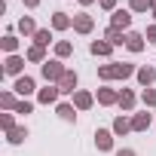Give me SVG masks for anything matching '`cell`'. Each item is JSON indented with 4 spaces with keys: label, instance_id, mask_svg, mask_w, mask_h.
Returning <instances> with one entry per match:
<instances>
[{
    "label": "cell",
    "instance_id": "277c9868",
    "mask_svg": "<svg viewBox=\"0 0 156 156\" xmlns=\"http://www.w3.org/2000/svg\"><path fill=\"white\" fill-rule=\"evenodd\" d=\"M132 25V16H129V9H116V12H110V28H116V31H126Z\"/></svg>",
    "mask_w": 156,
    "mask_h": 156
},
{
    "label": "cell",
    "instance_id": "d6986e66",
    "mask_svg": "<svg viewBox=\"0 0 156 156\" xmlns=\"http://www.w3.org/2000/svg\"><path fill=\"white\" fill-rule=\"evenodd\" d=\"M150 129V113H135L132 116V132H147Z\"/></svg>",
    "mask_w": 156,
    "mask_h": 156
},
{
    "label": "cell",
    "instance_id": "3957f363",
    "mask_svg": "<svg viewBox=\"0 0 156 156\" xmlns=\"http://www.w3.org/2000/svg\"><path fill=\"white\" fill-rule=\"evenodd\" d=\"M95 147L98 150H113V129H98L95 132Z\"/></svg>",
    "mask_w": 156,
    "mask_h": 156
},
{
    "label": "cell",
    "instance_id": "d6a6232c",
    "mask_svg": "<svg viewBox=\"0 0 156 156\" xmlns=\"http://www.w3.org/2000/svg\"><path fill=\"white\" fill-rule=\"evenodd\" d=\"M101 3V9H107V12H116V0H98Z\"/></svg>",
    "mask_w": 156,
    "mask_h": 156
},
{
    "label": "cell",
    "instance_id": "f546056e",
    "mask_svg": "<svg viewBox=\"0 0 156 156\" xmlns=\"http://www.w3.org/2000/svg\"><path fill=\"white\" fill-rule=\"evenodd\" d=\"M0 126H3V132L9 135V132L16 129V119H12V113H3V116H0Z\"/></svg>",
    "mask_w": 156,
    "mask_h": 156
},
{
    "label": "cell",
    "instance_id": "30bf717a",
    "mask_svg": "<svg viewBox=\"0 0 156 156\" xmlns=\"http://www.w3.org/2000/svg\"><path fill=\"white\" fill-rule=\"evenodd\" d=\"M58 89H61V95H73V92H76V73H73V70H67V73L61 76Z\"/></svg>",
    "mask_w": 156,
    "mask_h": 156
},
{
    "label": "cell",
    "instance_id": "cb8c5ba5",
    "mask_svg": "<svg viewBox=\"0 0 156 156\" xmlns=\"http://www.w3.org/2000/svg\"><path fill=\"white\" fill-rule=\"evenodd\" d=\"M0 46H3V52L16 55V49H19V37H16V34H6L3 40H0Z\"/></svg>",
    "mask_w": 156,
    "mask_h": 156
},
{
    "label": "cell",
    "instance_id": "1f68e13d",
    "mask_svg": "<svg viewBox=\"0 0 156 156\" xmlns=\"http://www.w3.org/2000/svg\"><path fill=\"white\" fill-rule=\"evenodd\" d=\"M16 113H25V116H28V113H34V104H31V101H19Z\"/></svg>",
    "mask_w": 156,
    "mask_h": 156
},
{
    "label": "cell",
    "instance_id": "6da1fadb",
    "mask_svg": "<svg viewBox=\"0 0 156 156\" xmlns=\"http://www.w3.org/2000/svg\"><path fill=\"white\" fill-rule=\"evenodd\" d=\"M40 73H43V80H46V83H55V86H58V83H61V76L67 73V67H64V64L55 58V61L40 64Z\"/></svg>",
    "mask_w": 156,
    "mask_h": 156
},
{
    "label": "cell",
    "instance_id": "7c38bea8",
    "mask_svg": "<svg viewBox=\"0 0 156 156\" xmlns=\"http://www.w3.org/2000/svg\"><path fill=\"white\" fill-rule=\"evenodd\" d=\"M135 76H138V83H141L144 89H150V83L156 80V67H147V64H144V67H138Z\"/></svg>",
    "mask_w": 156,
    "mask_h": 156
},
{
    "label": "cell",
    "instance_id": "5b68a950",
    "mask_svg": "<svg viewBox=\"0 0 156 156\" xmlns=\"http://www.w3.org/2000/svg\"><path fill=\"white\" fill-rule=\"evenodd\" d=\"M58 95H61V89H58L55 83H46V89L37 92V101H40V104H52V101H58Z\"/></svg>",
    "mask_w": 156,
    "mask_h": 156
},
{
    "label": "cell",
    "instance_id": "d590c367",
    "mask_svg": "<svg viewBox=\"0 0 156 156\" xmlns=\"http://www.w3.org/2000/svg\"><path fill=\"white\" fill-rule=\"evenodd\" d=\"M25 6H28V9H34V6H40V0H25Z\"/></svg>",
    "mask_w": 156,
    "mask_h": 156
},
{
    "label": "cell",
    "instance_id": "9a60e30c",
    "mask_svg": "<svg viewBox=\"0 0 156 156\" xmlns=\"http://www.w3.org/2000/svg\"><path fill=\"white\" fill-rule=\"evenodd\" d=\"M89 52H92V55H101V58H107V55L113 52V46H110L107 40H92V43H89Z\"/></svg>",
    "mask_w": 156,
    "mask_h": 156
},
{
    "label": "cell",
    "instance_id": "8fae6325",
    "mask_svg": "<svg viewBox=\"0 0 156 156\" xmlns=\"http://www.w3.org/2000/svg\"><path fill=\"white\" fill-rule=\"evenodd\" d=\"M25 58H28V61H34V64H46V61H49V58H46V46H37V43L25 52Z\"/></svg>",
    "mask_w": 156,
    "mask_h": 156
},
{
    "label": "cell",
    "instance_id": "484cf974",
    "mask_svg": "<svg viewBox=\"0 0 156 156\" xmlns=\"http://www.w3.org/2000/svg\"><path fill=\"white\" fill-rule=\"evenodd\" d=\"M129 9L132 12H147V9H153V0H132Z\"/></svg>",
    "mask_w": 156,
    "mask_h": 156
},
{
    "label": "cell",
    "instance_id": "4316f807",
    "mask_svg": "<svg viewBox=\"0 0 156 156\" xmlns=\"http://www.w3.org/2000/svg\"><path fill=\"white\" fill-rule=\"evenodd\" d=\"M70 52H73V46H70L67 40H58V43H55V55H58V58H67Z\"/></svg>",
    "mask_w": 156,
    "mask_h": 156
},
{
    "label": "cell",
    "instance_id": "f1b7e54d",
    "mask_svg": "<svg viewBox=\"0 0 156 156\" xmlns=\"http://www.w3.org/2000/svg\"><path fill=\"white\" fill-rule=\"evenodd\" d=\"M141 101H144L147 107H156V89H144V92H141Z\"/></svg>",
    "mask_w": 156,
    "mask_h": 156
},
{
    "label": "cell",
    "instance_id": "2e32d148",
    "mask_svg": "<svg viewBox=\"0 0 156 156\" xmlns=\"http://www.w3.org/2000/svg\"><path fill=\"white\" fill-rule=\"evenodd\" d=\"M135 101H138V98H135V92H132V89H122V92H119V107H122L126 113H132V110H135Z\"/></svg>",
    "mask_w": 156,
    "mask_h": 156
},
{
    "label": "cell",
    "instance_id": "9c48e42d",
    "mask_svg": "<svg viewBox=\"0 0 156 156\" xmlns=\"http://www.w3.org/2000/svg\"><path fill=\"white\" fill-rule=\"evenodd\" d=\"M92 104H95V98H92L89 92H83V89L73 92V107H76V110H89Z\"/></svg>",
    "mask_w": 156,
    "mask_h": 156
},
{
    "label": "cell",
    "instance_id": "4fadbf2b",
    "mask_svg": "<svg viewBox=\"0 0 156 156\" xmlns=\"http://www.w3.org/2000/svg\"><path fill=\"white\" fill-rule=\"evenodd\" d=\"M12 89H16L22 98H25V95H31V92H34V76H28V73H25V76H19Z\"/></svg>",
    "mask_w": 156,
    "mask_h": 156
},
{
    "label": "cell",
    "instance_id": "7402d4cb",
    "mask_svg": "<svg viewBox=\"0 0 156 156\" xmlns=\"http://www.w3.org/2000/svg\"><path fill=\"white\" fill-rule=\"evenodd\" d=\"M55 113H58L64 122H73V119H76V107H73V104H58V110H55Z\"/></svg>",
    "mask_w": 156,
    "mask_h": 156
},
{
    "label": "cell",
    "instance_id": "e575fe53",
    "mask_svg": "<svg viewBox=\"0 0 156 156\" xmlns=\"http://www.w3.org/2000/svg\"><path fill=\"white\" fill-rule=\"evenodd\" d=\"M116 156H135V150H129V147H126V150H116Z\"/></svg>",
    "mask_w": 156,
    "mask_h": 156
},
{
    "label": "cell",
    "instance_id": "603a6c76",
    "mask_svg": "<svg viewBox=\"0 0 156 156\" xmlns=\"http://www.w3.org/2000/svg\"><path fill=\"white\" fill-rule=\"evenodd\" d=\"M0 107H3V110H9V113H16V107H19L16 95H12V92H3V95H0Z\"/></svg>",
    "mask_w": 156,
    "mask_h": 156
},
{
    "label": "cell",
    "instance_id": "8992f818",
    "mask_svg": "<svg viewBox=\"0 0 156 156\" xmlns=\"http://www.w3.org/2000/svg\"><path fill=\"white\" fill-rule=\"evenodd\" d=\"M110 64H113V80H129L132 73H138L135 64H129V61H110Z\"/></svg>",
    "mask_w": 156,
    "mask_h": 156
},
{
    "label": "cell",
    "instance_id": "52a82bcc",
    "mask_svg": "<svg viewBox=\"0 0 156 156\" xmlns=\"http://www.w3.org/2000/svg\"><path fill=\"white\" fill-rule=\"evenodd\" d=\"M3 70L12 73V76H22V70H25V58H22V55H9V58L3 61Z\"/></svg>",
    "mask_w": 156,
    "mask_h": 156
},
{
    "label": "cell",
    "instance_id": "836d02e7",
    "mask_svg": "<svg viewBox=\"0 0 156 156\" xmlns=\"http://www.w3.org/2000/svg\"><path fill=\"white\" fill-rule=\"evenodd\" d=\"M147 40H150V43H156V25H150V28H147Z\"/></svg>",
    "mask_w": 156,
    "mask_h": 156
},
{
    "label": "cell",
    "instance_id": "7a4b0ae2",
    "mask_svg": "<svg viewBox=\"0 0 156 156\" xmlns=\"http://www.w3.org/2000/svg\"><path fill=\"white\" fill-rule=\"evenodd\" d=\"M92 28H95V19L89 12H76L73 16V31L76 34H92Z\"/></svg>",
    "mask_w": 156,
    "mask_h": 156
},
{
    "label": "cell",
    "instance_id": "ba28073f",
    "mask_svg": "<svg viewBox=\"0 0 156 156\" xmlns=\"http://www.w3.org/2000/svg\"><path fill=\"white\" fill-rule=\"evenodd\" d=\"M98 104H104V107L119 104V92H116V89H110V86H101V89H98Z\"/></svg>",
    "mask_w": 156,
    "mask_h": 156
},
{
    "label": "cell",
    "instance_id": "83f0119b",
    "mask_svg": "<svg viewBox=\"0 0 156 156\" xmlns=\"http://www.w3.org/2000/svg\"><path fill=\"white\" fill-rule=\"evenodd\" d=\"M49 40H52V34H49L46 28H40V31L34 34V43H37V46H49Z\"/></svg>",
    "mask_w": 156,
    "mask_h": 156
},
{
    "label": "cell",
    "instance_id": "74e56055",
    "mask_svg": "<svg viewBox=\"0 0 156 156\" xmlns=\"http://www.w3.org/2000/svg\"><path fill=\"white\" fill-rule=\"evenodd\" d=\"M153 16H156V0H153Z\"/></svg>",
    "mask_w": 156,
    "mask_h": 156
},
{
    "label": "cell",
    "instance_id": "4dcf8cb0",
    "mask_svg": "<svg viewBox=\"0 0 156 156\" xmlns=\"http://www.w3.org/2000/svg\"><path fill=\"white\" fill-rule=\"evenodd\" d=\"M98 76H101L104 83H107V80H113V64H101V67H98Z\"/></svg>",
    "mask_w": 156,
    "mask_h": 156
},
{
    "label": "cell",
    "instance_id": "5bb4252c",
    "mask_svg": "<svg viewBox=\"0 0 156 156\" xmlns=\"http://www.w3.org/2000/svg\"><path fill=\"white\" fill-rule=\"evenodd\" d=\"M126 46H129V52H141V49H144V34L129 31V34H126Z\"/></svg>",
    "mask_w": 156,
    "mask_h": 156
},
{
    "label": "cell",
    "instance_id": "8d00e7d4",
    "mask_svg": "<svg viewBox=\"0 0 156 156\" xmlns=\"http://www.w3.org/2000/svg\"><path fill=\"white\" fill-rule=\"evenodd\" d=\"M80 3H83V6H89V3H95V0H80Z\"/></svg>",
    "mask_w": 156,
    "mask_h": 156
},
{
    "label": "cell",
    "instance_id": "ac0fdd59",
    "mask_svg": "<svg viewBox=\"0 0 156 156\" xmlns=\"http://www.w3.org/2000/svg\"><path fill=\"white\" fill-rule=\"evenodd\" d=\"M37 31H40V28L34 25V19H31V16H25V19H19V34H25V37H34Z\"/></svg>",
    "mask_w": 156,
    "mask_h": 156
},
{
    "label": "cell",
    "instance_id": "d4e9b609",
    "mask_svg": "<svg viewBox=\"0 0 156 156\" xmlns=\"http://www.w3.org/2000/svg\"><path fill=\"white\" fill-rule=\"evenodd\" d=\"M25 138H28V129H25V126H16V129L6 135V141H9V144H22Z\"/></svg>",
    "mask_w": 156,
    "mask_h": 156
},
{
    "label": "cell",
    "instance_id": "ffe728a7",
    "mask_svg": "<svg viewBox=\"0 0 156 156\" xmlns=\"http://www.w3.org/2000/svg\"><path fill=\"white\" fill-rule=\"evenodd\" d=\"M104 40H107L110 46H122V43H126V34L116 31V28H107V31H104Z\"/></svg>",
    "mask_w": 156,
    "mask_h": 156
},
{
    "label": "cell",
    "instance_id": "44dd1931",
    "mask_svg": "<svg viewBox=\"0 0 156 156\" xmlns=\"http://www.w3.org/2000/svg\"><path fill=\"white\" fill-rule=\"evenodd\" d=\"M132 132V119L129 116H116L113 119V135H129Z\"/></svg>",
    "mask_w": 156,
    "mask_h": 156
},
{
    "label": "cell",
    "instance_id": "e0dca14e",
    "mask_svg": "<svg viewBox=\"0 0 156 156\" xmlns=\"http://www.w3.org/2000/svg\"><path fill=\"white\" fill-rule=\"evenodd\" d=\"M70 25H73V19H70L67 12H55V16H52V28H55V31H67Z\"/></svg>",
    "mask_w": 156,
    "mask_h": 156
}]
</instances>
